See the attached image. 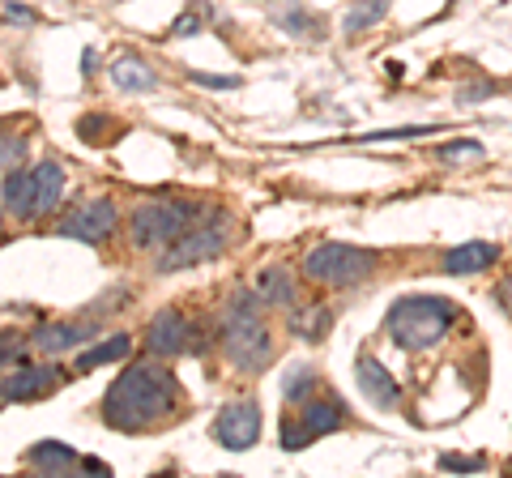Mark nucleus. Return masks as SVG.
<instances>
[{"label":"nucleus","instance_id":"nucleus-6","mask_svg":"<svg viewBox=\"0 0 512 478\" xmlns=\"http://www.w3.org/2000/svg\"><path fill=\"white\" fill-rule=\"evenodd\" d=\"M380 257L372 248H355V244H316L303 257V278L316 286H355L363 278L376 274Z\"/></svg>","mask_w":512,"mask_h":478},{"label":"nucleus","instance_id":"nucleus-28","mask_svg":"<svg viewBox=\"0 0 512 478\" xmlns=\"http://www.w3.org/2000/svg\"><path fill=\"white\" fill-rule=\"evenodd\" d=\"M197 82L218 86V90H235V86H239V77H205V73H197Z\"/></svg>","mask_w":512,"mask_h":478},{"label":"nucleus","instance_id":"nucleus-12","mask_svg":"<svg viewBox=\"0 0 512 478\" xmlns=\"http://www.w3.org/2000/svg\"><path fill=\"white\" fill-rule=\"evenodd\" d=\"M64 385L60 368H18V372H5V385H0V393H5V402H35V397H47L52 389Z\"/></svg>","mask_w":512,"mask_h":478},{"label":"nucleus","instance_id":"nucleus-4","mask_svg":"<svg viewBox=\"0 0 512 478\" xmlns=\"http://www.w3.org/2000/svg\"><path fill=\"white\" fill-rule=\"evenodd\" d=\"M201 214H205V205H197V201H175V197L141 201L133 210V218H128V239H133V248H158V252H163Z\"/></svg>","mask_w":512,"mask_h":478},{"label":"nucleus","instance_id":"nucleus-26","mask_svg":"<svg viewBox=\"0 0 512 478\" xmlns=\"http://www.w3.org/2000/svg\"><path fill=\"white\" fill-rule=\"evenodd\" d=\"M440 470H470V474H478V470H487V457H457V453H444V457H440Z\"/></svg>","mask_w":512,"mask_h":478},{"label":"nucleus","instance_id":"nucleus-24","mask_svg":"<svg viewBox=\"0 0 512 478\" xmlns=\"http://www.w3.org/2000/svg\"><path fill=\"white\" fill-rule=\"evenodd\" d=\"M77 133H82V141H94V146H99V141H107L111 133H120V124L111 116H82L77 120Z\"/></svg>","mask_w":512,"mask_h":478},{"label":"nucleus","instance_id":"nucleus-7","mask_svg":"<svg viewBox=\"0 0 512 478\" xmlns=\"http://www.w3.org/2000/svg\"><path fill=\"white\" fill-rule=\"evenodd\" d=\"M338 427H346V406L338 402V397H303V402H295V414L286 410L282 419V449H308L312 440L338 432Z\"/></svg>","mask_w":512,"mask_h":478},{"label":"nucleus","instance_id":"nucleus-30","mask_svg":"<svg viewBox=\"0 0 512 478\" xmlns=\"http://www.w3.org/2000/svg\"><path fill=\"white\" fill-rule=\"evenodd\" d=\"M171 35H197V18H180L171 26Z\"/></svg>","mask_w":512,"mask_h":478},{"label":"nucleus","instance_id":"nucleus-23","mask_svg":"<svg viewBox=\"0 0 512 478\" xmlns=\"http://www.w3.org/2000/svg\"><path fill=\"white\" fill-rule=\"evenodd\" d=\"M312 389H316V372L308 368V363H295V368H286V376H282V393H286V402H303V397H312Z\"/></svg>","mask_w":512,"mask_h":478},{"label":"nucleus","instance_id":"nucleus-27","mask_svg":"<svg viewBox=\"0 0 512 478\" xmlns=\"http://www.w3.org/2000/svg\"><path fill=\"white\" fill-rule=\"evenodd\" d=\"M0 150H5V171H18V163H22V137L18 133H5L0 137Z\"/></svg>","mask_w":512,"mask_h":478},{"label":"nucleus","instance_id":"nucleus-8","mask_svg":"<svg viewBox=\"0 0 512 478\" xmlns=\"http://www.w3.org/2000/svg\"><path fill=\"white\" fill-rule=\"evenodd\" d=\"M120 227V210L111 205L107 197H90V201H77L69 214L60 218L56 235L64 239H86V244H103V239Z\"/></svg>","mask_w":512,"mask_h":478},{"label":"nucleus","instance_id":"nucleus-19","mask_svg":"<svg viewBox=\"0 0 512 478\" xmlns=\"http://www.w3.org/2000/svg\"><path fill=\"white\" fill-rule=\"evenodd\" d=\"M128 350H133V338H128V333H120V338H107L94 350H82V355H77V372H94V368H103V363H116V359L128 355Z\"/></svg>","mask_w":512,"mask_h":478},{"label":"nucleus","instance_id":"nucleus-13","mask_svg":"<svg viewBox=\"0 0 512 478\" xmlns=\"http://www.w3.org/2000/svg\"><path fill=\"white\" fill-rule=\"evenodd\" d=\"M60 188H64V167L56 158H47V163H39L30 171V218L52 214L56 201H60Z\"/></svg>","mask_w":512,"mask_h":478},{"label":"nucleus","instance_id":"nucleus-3","mask_svg":"<svg viewBox=\"0 0 512 478\" xmlns=\"http://www.w3.org/2000/svg\"><path fill=\"white\" fill-rule=\"evenodd\" d=\"M453 321H457V308L448 304V299L406 295V299H397L393 304L384 329H389V338L402 350H427V346H436L448 329H453Z\"/></svg>","mask_w":512,"mask_h":478},{"label":"nucleus","instance_id":"nucleus-5","mask_svg":"<svg viewBox=\"0 0 512 478\" xmlns=\"http://www.w3.org/2000/svg\"><path fill=\"white\" fill-rule=\"evenodd\" d=\"M227 231H231V218L222 205H205V214L192 222V227L158 252V274H175V269H188V265H201V261H214L222 248H227Z\"/></svg>","mask_w":512,"mask_h":478},{"label":"nucleus","instance_id":"nucleus-10","mask_svg":"<svg viewBox=\"0 0 512 478\" xmlns=\"http://www.w3.org/2000/svg\"><path fill=\"white\" fill-rule=\"evenodd\" d=\"M355 380H359V389H363V397H367L372 406H380V410L402 406V389H397L393 372L384 368L376 355H359V359H355Z\"/></svg>","mask_w":512,"mask_h":478},{"label":"nucleus","instance_id":"nucleus-2","mask_svg":"<svg viewBox=\"0 0 512 478\" xmlns=\"http://www.w3.org/2000/svg\"><path fill=\"white\" fill-rule=\"evenodd\" d=\"M261 304L265 299L252 286V291H235L222 308V350L239 372H261L274 359V338L261 321Z\"/></svg>","mask_w":512,"mask_h":478},{"label":"nucleus","instance_id":"nucleus-17","mask_svg":"<svg viewBox=\"0 0 512 478\" xmlns=\"http://www.w3.org/2000/svg\"><path fill=\"white\" fill-rule=\"evenodd\" d=\"M256 295H261L265 304H274V308H291L295 304V278H291V269H282V265L261 269V278H256Z\"/></svg>","mask_w":512,"mask_h":478},{"label":"nucleus","instance_id":"nucleus-1","mask_svg":"<svg viewBox=\"0 0 512 478\" xmlns=\"http://www.w3.org/2000/svg\"><path fill=\"white\" fill-rule=\"evenodd\" d=\"M180 406V380L167 372L163 363H133L120 372L103 393V423L111 432H146V427L163 423Z\"/></svg>","mask_w":512,"mask_h":478},{"label":"nucleus","instance_id":"nucleus-31","mask_svg":"<svg viewBox=\"0 0 512 478\" xmlns=\"http://www.w3.org/2000/svg\"><path fill=\"white\" fill-rule=\"evenodd\" d=\"M500 299H504V304H508V308H512V278H508V282H504V291H500Z\"/></svg>","mask_w":512,"mask_h":478},{"label":"nucleus","instance_id":"nucleus-15","mask_svg":"<svg viewBox=\"0 0 512 478\" xmlns=\"http://www.w3.org/2000/svg\"><path fill=\"white\" fill-rule=\"evenodd\" d=\"M94 325L86 321H60V325H43L35 333V346L43 350V355H64V350H77L82 342H90Z\"/></svg>","mask_w":512,"mask_h":478},{"label":"nucleus","instance_id":"nucleus-18","mask_svg":"<svg viewBox=\"0 0 512 478\" xmlns=\"http://www.w3.org/2000/svg\"><path fill=\"white\" fill-rule=\"evenodd\" d=\"M111 82H116L120 90H154L158 86V77H154V69L150 65H141V60L137 56H116V60H111Z\"/></svg>","mask_w":512,"mask_h":478},{"label":"nucleus","instance_id":"nucleus-16","mask_svg":"<svg viewBox=\"0 0 512 478\" xmlns=\"http://www.w3.org/2000/svg\"><path fill=\"white\" fill-rule=\"evenodd\" d=\"M495 261H500V248L474 239V244H461L453 252H444V274H483V269H491Z\"/></svg>","mask_w":512,"mask_h":478},{"label":"nucleus","instance_id":"nucleus-14","mask_svg":"<svg viewBox=\"0 0 512 478\" xmlns=\"http://www.w3.org/2000/svg\"><path fill=\"white\" fill-rule=\"evenodd\" d=\"M26 466L35 474H73L86 466V457H77L69 444H60V440H39L35 449L26 453Z\"/></svg>","mask_w":512,"mask_h":478},{"label":"nucleus","instance_id":"nucleus-20","mask_svg":"<svg viewBox=\"0 0 512 478\" xmlns=\"http://www.w3.org/2000/svg\"><path fill=\"white\" fill-rule=\"evenodd\" d=\"M5 214L30 222V171H5Z\"/></svg>","mask_w":512,"mask_h":478},{"label":"nucleus","instance_id":"nucleus-11","mask_svg":"<svg viewBox=\"0 0 512 478\" xmlns=\"http://www.w3.org/2000/svg\"><path fill=\"white\" fill-rule=\"evenodd\" d=\"M188 338H192V325L184 321V312H180V308L154 312V321H150V329H146L150 350H154V355H163V359L184 355V350H188Z\"/></svg>","mask_w":512,"mask_h":478},{"label":"nucleus","instance_id":"nucleus-21","mask_svg":"<svg viewBox=\"0 0 512 478\" xmlns=\"http://www.w3.org/2000/svg\"><path fill=\"white\" fill-rule=\"evenodd\" d=\"M329 321H333V316H329L325 304H308V308H295L291 312V329L299 333L303 342H320V338H325Z\"/></svg>","mask_w":512,"mask_h":478},{"label":"nucleus","instance_id":"nucleus-22","mask_svg":"<svg viewBox=\"0 0 512 478\" xmlns=\"http://www.w3.org/2000/svg\"><path fill=\"white\" fill-rule=\"evenodd\" d=\"M384 13H389V0H359V5H350V13L342 18V30L346 35H359V30L376 26Z\"/></svg>","mask_w":512,"mask_h":478},{"label":"nucleus","instance_id":"nucleus-9","mask_svg":"<svg viewBox=\"0 0 512 478\" xmlns=\"http://www.w3.org/2000/svg\"><path fill=\"white\" fill-rule=\"evenodd\" d=\"M214 440L231 453H244L261 440V406L256 402H231L222 406V414L214 419Z\"/></svg>","mask_w":512,"mask_h":478},{"label":"nucleus","instance_id":"nucleus-29","mask_svg":"<svg viewBox=\"0 0 512 478\" xmlns=\"http://www.w3.org/2000/svg\"><path fill=\"white\" fill-rule=\"evenodd\" d=\"M5 18H9V22H26V26H30V22H35V13H30V9H18V5H5Z\"/></svg>","mask_w":512,"mask_h":478},{"label":"nucleus","instance_id":"nucleus-25","mask_svg":"<svg viewBox=\"0 0 512 478\" xmlns=\"http://www.w3.org/2000/svg\"><path fill=\"white\" fill-rule=\"evenodd\" d=\"M478 158H483L478 141H448V146H440V163H478Z\"/></svg>","mask_w":512,"mask_h":478}]
</instances>
